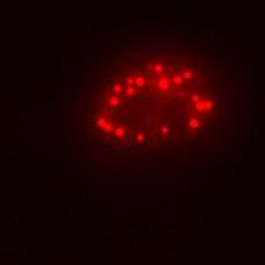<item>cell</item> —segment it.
<instances>
[{
  "instance_id": "1",
  "label": "cell",
  "mask_w": 265,
  "mask_h": 265,
  "mask_svg": "<svg viewBox=\"0 0 265 265\" xmlns=\"http://www.w3.org/2000/svg\"><path fill=\"white\" fill-rule=\"evenodd\" d=\"M157 85H159V88L166 90V88H169V87H171V81H169V79H160Z\"/></svg>"
},
{
  "instance_id": "2",
  "label": "cell",
  "mask_w": 265,
  "mask_h": 265,
  "mask_svg": "<svg viewBox=\"0 0 265 265\" xmlns=\"http://www.w3.org/2000/svg\"><path fill=\"white\" fill-rule=\"evenodd\" d=\"M172 84H181V76H180V75H174V78H172Z\"/></svg>"
},
{
  "instance_id": "3",
  "label": "cell",
  "mask_w": 265,
  "mask_h": 265,
  "mask_svg": "<svg viewBox=\"0 0 265 265\" xmlns=\"http://www.w3.org/2000/svg\"><path fill=\"white\" fill-rule=\"evenodd\" d=\"M136 85H137V87H143V85H145V79H143V78H137L136 79Z\"/></svg>"
},
{
  "instance_id": "4",
  "label": "cell",
  "mask_w": 265,
  "mask_h": 265,
  "mask_svg": "<svg viewBox=\"0 0 265 265\" xmlns=\"http://www.w3.org/2000/svg\"><path fill=\"white\" fill-rule=\"evenodd\" d=\"M154 70H155V72H162V70H163V66H162V64H155V66H154Z\"/></svg>"
},
{
  "instance_id": "5",
  "label": "cell",
  "mask_w": 265,
  "mask_h": 265,
  "mask_svg": "<svg viewBox=\"0 0 265 265\" xmlns=\"http://www.w3.org/2000/svg\"><path fill=\"white\" fill-rule=\"evenodd\" d=\"M126 95H128V96L130 95H134V88H128V90H126Z\"/></svg>"
},
{
  "instance_id": "6",
  "label": "cell",
  "mask_w": 265,
  "mask_h": 265,
  "mask_svg": "<svg viewBox=\"0 0 265 265\" xmlns=\"http://www.w3.org/2000/svg\"><path fill=\"white\" fill-rule=\"evenodd\" d=\"M184 78H191V72H184Z\"/></svg>"
},
{
  "instance_id": "7",
  "label": "cell",
  "mask_w": 265,
  "mask_h": 265,
  "mask_svg": "<svg viewBox=\"0 0 265 265\" xmlns=\"http://www.w3.org/2000/svg\"><path fill=\"white\" fill-rule=\"evenodd\" d=\"M114 91H120V85H114Z\"/></svg>"
}]
</instances>
